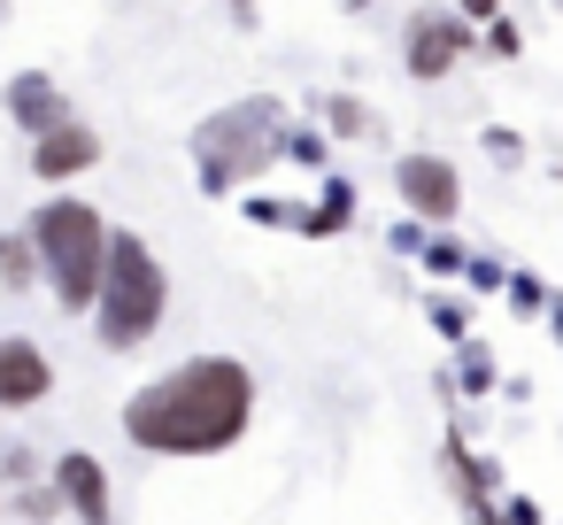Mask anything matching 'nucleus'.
Segmentation results:
<instances>
[{"mask_svg":"<svg viewBox=\"0 0 563 525\" xmlns=\"http://www.w3.org/2000/svg\"><path fill=\"white\" fill-rule=\"evenodd\" d=\"M278 147H286V101H271V94L217 109V117L186 140L201 194H240L247 178H263V171L278 163Z\"/></svg>","mask_w":563,"mask_h":525,"instance_id":"obj_3","label":"nucleus"},{"mask_svg":"<svg viewBox=\"0 0 563 525\" xmlns=\"http://www.w3.org/2000/svg\"><path fill=\"white\" fill-rule=\"evenodd\" d=\"M0 417H9V409H0Z\"/></svg>","mask_w":563,"mask_h":525,"instance_id":"obj_31","label":"nucleus"},{"mask_svg":"<svg viewBox=\"0 0 563 525\" xmlns=\"http://www.w3.org/2000/svg\"><path fill=\"white\" fill-rule=\"evenodd\" d=\"M509 302H517V309H525V317H532V309H548V294H540V278H525V271H517V278H509Z\"/></svg>","mask_w":563,"mask_h":525,"instance_id":"obj_21","label":"nucleus"},{"mask_svg":"<svg viewBox=\"0 0 563 525\" xmlns=\"http://www.w3.org/2000/svg\"><path fill=\"white\" fill-rule=\"evenodd\" d=\"M63 117H70V101H63V86H55L47 70H16V78H9V124H16V132L40 140V132H55Z\"/></svg>","mask_w":563,"mask_h":525,"instance_id":"obj_10","label":"nucleus"},{"mask_svg":"<svg viewBox=\"0 0 563 525\" xmlns=\"http://www.w3.org/2000/svg\"><path fill=\"white\" fill-rule=\"evenodd\" d=\"M471 55V17L463 9H424V17H409V32H401V70L409 78H448L455 63Z\"/></svg>","mask_w":563,"mask_h":525,"instance_id":"obj_5","label":"nucleus"},{"mask_svg":"<svg viewBox=\"0 0 563 525\" xmlns=\"http://www.w3.org/2000/svg\"><path fill=\"white\" fill-rule=\"evenodd\" d=\"M232 9H240V17H247V9H255V0H232Z\"/></svg>","mask_w":563,"mask_h":525,"instance_id":"obj_28","label":"nucleus"},{"mask_svg":"<svg viewBox=\"0 0 563 525\" xmlns=\"http://www.w3.org/2000/svg\"><path fill=\"white\" fill-rule=\"evenodd\" d=\"M55 510H63V494H55V486H24V494H16V517H32V525H47Z\"/></svg>","mask_w":563,"mask_h":525,"instance_id":"obj_20","label":"nucleus"},{"mask_svg":"<svg viewBox=\"0 0 563 525\" xmlns=\"http://www.w3.org/2000/svg\"><path fill=\"white\" fill-rule=\"evenodd\" d=\"M455 9H463L471 24H486V17H501V0H455Z\"/></svg>","mask_w":563,"mask_h":525,"instance_id":"obj_25","label":"nucleus"},{"mask_svg":"<svg viewBox=\"0 0 563 525\" xmlns=\"http://www.w3.org/2000/svg\"><path fill=\"white\" fill-rule=\"evenodd\" d=\"M55 394V363L40 340L24 332H0V409H40Z\"/></svg>","mask_w":563,"mask_h":525,"instance_id":"obj_8","label":"nucleus"},{"mask_svg":"<svg viewBox=\"0 0 563 525\" xmlns=\"http://www.w3.org/2000/svg\"><path fill=\"white\" fill-rule=\"evenodd\" d=\"M278 155H286V163H301V171H324V155H332V147H324V132H286V147H278Z\"/></svg>","mask_w":563,"mask_h":525,"instance_id":"obj_17","label":"nucleus"},{"mask_svg":"<svg viewBox=\"0 0 563 525\" xmlns=\"http://www.w3.org/2000/svg\"><path fill=\"white\" fill-rule=\"evenodd\" d=\"M0 471H9V479H32V471H40V456H32V448H9V456H0Z\"/></svg>","mask_w":563,"mask_h":525,"instance_id":"obj_24","label":"nucleus"},{"mask_svg":"<svg viewBox=\"0 0 563 525\" xmlns=\"http://www.w3.org/2000/svg\"><path fill=\"white\" fill-rule=\"evenodd\" d=\"M501 510V525H540V502H525V494H509V502H494Z\"/></svg>","mask_w":563,"mask_h":525,"instance_id":"obj_22","label":"nucleus"},{"mask_svg":"<svg viewBox=\"0 0 563 525\" xmlns=\"http://www.w3.org/2000/svg\"><path fill=\"white\" fill-rule=\"evenodd\" d=\"M55 494L78 525H117V494H109V463L86 456V448H63L55 456Z\"/></svg>","mask_w":563,"mask_h":525,"instance_id":"obj_7","label":"nucleus"},{"mask_svg":"<svg viewBox=\"0 0 563 525\" xmlns=\"http://www.w3.org/2000/svg\"><path fill=\"white\" fill-rule=\"evenodd\" d=\"M486 155H494V163H517L525 147H517V132H501V124H494V132H486Z\"/></svg>","mask_w":563,"mask_h":525,"instance_id":"obj_23","label":"nucleus"},{"mask_svg":"<svg viewBox=\"0 0 563 525\" xmlns=\"http://www.w3.org/2000/svg\"><path fill=\"white\" fill-rule=\"evenodd\" d=\"M394 194H401V209H409L417 225H455V209H463V171H455L448 155H401V163H394Z\"/></svg>","mask_w":563,"mask_h":525,"instance_id":"obj_6","label":"nucleus"},{"mask_svg":"<svg viewBox=\"0 0 563 525\" xmlns=\"http://www.w3.org/2000/svg\"><path fill=\"white\" fill-rule=\"evenodd\" d=\"M47 271H40V248H32V232H0V286H40Z\"/></svg>","mask_w":563,"mask_h":525,"instance_id":"obj_12","label":"nucleus"},{"mask_svg":"<svg viewBox=\"0 0 563 525\" xmlns=\"http://www.w3.org/2000/svg\"><path fill=\"white\" fill-rule=\"evenodd\" d=\"M324 124H332V140H378V109L355 101V94H332L324 101Z\"/></svg>","mask_w":563,"mask_h":525,"instance_id":"obj_13","label":"nucleus"},{"mask_svg":"<svg viewBox=\"0 0 563 525\" xmlns=\"http://www.w3.org/2000/svg\"><path fill=\"white\" fill-rule=\"evenodd\" d=\"M417 255H424V271H432V278H455V271H463V255H471V248H463V240H448V225H432V232H424V248H417Z\"/></svg>","mask_w":563,"mask_h":525,"instance_id":"obj_15","label":"nucleus"},{"mask_svg":"<svg viewBox=\"0 0 563 525\" xmlns=\"http://www.w3.org/2000/svg\"><path fill=\"white\" fill-rule=\"evenodd\" d=\"M463 278H471V294H494V286H509V271H501L494 255H463Z\"/></svg>","mask_w":563,"mask_h":525,"instance_id":"obj_19","label":"nucleus"},{"mask_svg":"<svg viewBox=\"0 0 563 525\" xmlns=\"http://www.w3.org/2000/svg\"><path fill=\"white\" fill-rule=\"evenodd\" d=\"M24 232H32V248H40V271H47V286L63 294V309H70V317H93L101 263H109V225L93 217V201H78V194H55V201H40V217H32Z\"/></svg>","mask_w":563,"mask_h":525,"instance_id":"obj_4","label":"nucleus"},{"mask_svg":"<svg viewBox=\"0 0 563 525\" xmlns=\"http://www.w3.org/2000/svg\"><path fill=\"white\" fill-rule=\"evenodd\" d=\"M548 325H555V340H563V294H555V302H548Z\"/></svg>","mask_w":563,"mask_h":525,"instance_id":"obj_26","label":"nucleus"},{"mask_svg":"<svg viewBox=\"0 0 563 525\" xmlns=\"http://www.w3.org/2000/svg\"><path fill=\"white\" fill-rule=\"evenodd\" d=\"M340 9H347V17H363V9H371V0H340Z\"/></svg>","mask_w":563,"mask_h":525,"instance_id":"obj_27","label":"nucleus"},{"mask_svg":"<svg viewBox=\"0 0 563 525\" xmlns=\"http://www.w3.org/2000/svg\"><path fill=\"white\" fill-rule=\"evenodd\" d=\"M255 417V379L240 356H186L178 371L147 379L124 402V440L147 456H224L247 440Z\"/></svg>","mask_w":563,"mask_h":525,"instance_id":"obj_1","label":"nucleus"},{"mask_svg":"<svg viewBox=\"0 0 563 525\" xmlns=\"http://www.w3.org/2000/svg\"><path fill=\"white\" fill-rule=\"evenodd\" d=\"M347 225H355V186H347V178H324L317 209H309V201L294 209V232H309V240H332V232H347Z\"/></svg>","mask_w":563,"mask_h":525,"instance_id":"obj_11","label":"nucleus"},{"mask_svg":"<svg viewBox=\"0 0 563 525\" xmlns=\"http://www.w3.org/2000/svg\"><path fill=\"white\" fill-rule=\"evenodd\" d=\"M0 24H9V0H0Z\"/></svg>","mask_w":563,"mask_h":525,"instance_id":"obj_29","label":"nucleus"},{"mask_svg":"<svg viewBox=\"0 0 563 525\" xmlns=\"http://www.w3.org/2000/svg\"><path fill=\"white\" fill-rule=\"evenodd\" d=\"M170 317V271L155 263V248L140 232H109V263H101V294H93V332L109 356H132L163 332Z\"/></svg>","mask_w":563,"mask_h":525,"instance_id":"obj_2","label":"nucleus"},{"mask_svg":"<svg viewBox=\"0 0 563 525\" xmlns=\"http://www.w3.org/2000/svg\"><path fill=\"white\" fill-rule=\"evenodd\" d=\"M0 517H9V502H0Z\"/></svg>","mask_w":563,"mask_h":525,"instance_id":"obj_30","label":"nucleus"},{"mask_svg":"<svg viewBox=\"0 0 563 525\" xmlns=\"http://www.w3.org/2000/svg\"><path fill=\"white\" fill-rule=\"evenodd\" d=\"M424 317H432V332H440V340H455V348L471 340V302L440 294V302H424Z\"/></svg>","mask_w":563,"mask_h":525,"instance_id":"obj_16","label":"nucleus"},{"mask_svg":"<svg viewBox=\"0 0 563 525\" xmlns=\"http://www.w3.org/2000/svg\"><path fill=\"white\" fill-rule=\"evenodd\" d=\"M93 163H101V132H86L78 117H63L55 132L32 140V178H47V186H63V178H78Z\"/></svg>","mask_w":563,"mask_h":525,"instance_id":"obj_9","label":"nucleus"},{"mask_svg":"<svg viewBox=\"0 0 563 525\" xmlns=\"http://www.w3.org/2000/svg\"><path fill=\"white\" fill-rule=\"evenodd\" d=\"M455 386H463V394H494V348H486V340H463V356H455Z\"/></svg>","mask_w":563,"mask_h":525,"instance_id":"obj_14","label":"nucleus"},{"mask_svg":"<svg viewBox=\"0 0 563 525\" xmlns=\"http://www.w3.org/2000/svg\"><path fill=\"white\" fill-rule=\"evenodd\" d=\"M486 55H501V63H509V55H525V32H517L509 17H486Z\"/></svg>","mask_w":563,"mask_h":525,"instance_id":"obj_18","label":"nucleus"}]
</instances>
